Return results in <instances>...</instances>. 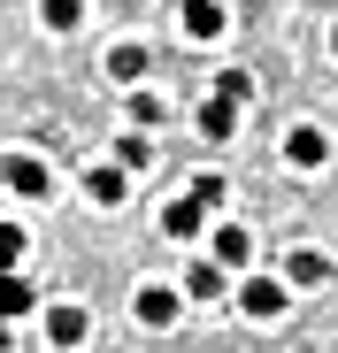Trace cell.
I'll list each match as a JSON object with an SVG mask.
<instances>
[{
    "label": "cell",
    "instance_id": "obj_1",
    "mask_svg": "<svg viewBox=\"0 0 338 353\" xmlns=\"http://www.w3.org/2000/svg\"><path fill=\"white\" fill-rule=\"evenodd\" d=\"M231 300H239V315H246V323H277V315L292 307V284H285V276H269V269H246Z\"/></svg>",
    "mask_w": 338,
    "mask_h": 353
},
{
    "label": "cell",
    "instance_id": "obj_2",
    "mask_svg": "<svg viewBox=\"0 0 338 353\" xmlns=\"http://www.w3.org/2000/svg\"><path fill=\"white\" fill-rule=\"evenodd\" d=\"M208 261H215L223 276H246V269H254V230H246V223H215V230H208Z\"/></svg>",
    "mask_w": 338,
    "mask_h": 353
},
{
    "label": "cell",
    "instance_id": "obj_3",
    "mask_svg": "<svg viewBox=\"0 0 338 353\" xmlns=\"http://www.w3.org/2000/svg\"><path fill=\"white\" fill-rule=\"evenodd\" d=\"M0 185H8L16 200H54V169L39 154H0Z\"/></svg>",
    "mask_w": 338,
    "mask_h": 353
},
{
    "label": "cell",
    "instance_id": "obj_4",
    "mask_svg": "<svg viewBox=\"0 0 338 353\" xmlns=\"http://www.w3.org/2000/svg\"><path fill=\"white\" fill-rule=\"evenodd\" d=\"M85 338H92V315H85L77 300H46V345H54V353H77Z\"/></svg>",
    "mask_w": 338,
    "mask_h": 353
},
{
    "label": "cell",
    "instance_id": "obj_5",
    "mask_svg": "<svg viewBox=\"0 0 338 353\" xmlns=\"http://www.w3.org/2000/svg\"><path fill=\"white\" fill-rule=\"evenodd\" d=\"M131 315H139L146 330H169V323L185 315V292H177V284H139V292H131Z\"/></svg>",
    "mask_w": 338,
    "mask_h": 353
},
{
    "label": "cell",
    "instance_id": "obj_6",
    "mask_svg": "<svg viewBox=\"0 0 338 353\" xmlns=\"http://www.w3.org/2000/svg\"><path fill=\"white\" fill-rule=\"evenodd\" d=\"M323 161H330V131H323V123H292V131H285V169L315 176Z\"/></svg>",
    "mask_w": 338,
    "mask_h": 353
},
{
    "label": "cell",
    "instance_id": "obj_7",
    "mask_svg": "<svg viewBox=\"0 0 338 353\" xmlns=\"http://www.w3.org/2000/svg\"><path fill=\"white\" fill-rule=\"evenodd\" d=\"M85 200H92V208H123V200H131V169L92 161V169H85Z\"/></svg>",
    "mask_w": 338,
    "mask_h": 353
},
{
    "label": "cell",
    "instance_id": "obj_8",
    "mask_svg": "<svg viewBox=\"0 0 338 353\" xmlns=\"http://www.w3.org/2000/svg\"><path fill=\"white\" fill-rule=\"evenodd\" d=\"M277 276H285L292 292H315V284L330 276V261H323L315 246H292V254H285V269H277Z\"/></svg>",
    "mask_w": 338,
    "mask_h": 353
},
{
    "label": "cell",
    "instance_id": "obj_9",
    "mask_svg": "<svg viewBox=\"0 0 338 353\" xmlns=\"http://www.w3.org/2000/svg\"><path fill=\"white\" fill-rule=\"evenodd\" d=\"M200 230H208V208L185 192V200H169L161 208V239H200Z\"/></svg>",
    "mask_w": 338,
    "mask_h": 353
},
{
    "label": "cell",
    "instance_id": "obj_10",
    "mask_svg": "<svg viewBox=\"0 0 338 353\" xmlns=\"http://www.w3.org/2000/svg\"><path fill=\"white\" fill-rule=\"evenodd\" d=\"M223 31H231L223 0H185V39H223Z\"/></svg>",
    "mask_w": 338,
    "mask_h": 353
},
{
    "label": "cell",
    "instance_id": "obj_11",
    "mask_svg": "<svg viewBox=\"0 0 338 353\" xmlns=\"http://www.w3.org/2000/svg\"><path fill=\"white\" fill-rule=\"evenodd\" d=\"M231 131H239V108L208 92V100H200V139H208V146H223V139H231Z\"/></svg>",
    "mask_w": 338,
    "mask_h": 353
},
{
    "label": "cell",
    "instance_id": "obj_12",
    "mask_svg": "<svg viewBox=\"0 0 338 353\" xmlns=\"http://www.w3.org/2000/svg\"><path fill=\"white\" fill-rule=\"evenodd\" d=\"M39 307V292L16 276V269H0V323H16V315H31Z\"/></svg>",
    "mask_w": 338,
    "mask_h": 353
},
{
    "label": "cell",
    "instance_id": "obj_13",
    "mask_svg": "<svg viewBox=\"0 0 338 353\" xmlns=\"http://www.w3.org/2000/svg\"><path fill=\"white\" fill-rule=\"evenodd\" d=\"M223 292H231V276H223L215 261H192L185 269V300H223Z\"/></svg>",
    "mask_w": 338,
    "mask_h": 353
},
{
    "label": "cell",
    "instance_id": "obj_14",
    "mask_svg": "<svg viewBox=\"0 0 338 353\" xmlns=\"http://www.w3.org/2000/svg\"><path fill=\"white\" fill-rule=\"evenodd\" d=\"M146 77V46H108V85H139Z\"/></svg>",
    "mask_w": 338,
    "mask_h": 353
},
{
    "label": "cell",
    "instance_id": "obj_15",
    "mask_svg": "<svg viewBox=\"0 0 338 353\" xmlns=\"http://www.w3.org/2000/svg\"><path fill=\"white\" fill-rule=\"evenodd\" d=\"M39 23L46 31H77L85 23V0H39Z\"/></svg>",
    "mask_w": 338,
    "mask_h": 353
},
{
    "label": "cell",
    "instance_id": "obj_16",
    "mask_svg": "<svg viewBox=\"0 0 338 353\" xmlns=\"http://www.w3.org/2000/svg\"><path fill=\"white\" fill-rule=\"evenodd\" d=\"M146 161H154L146 131H123V139H116V169H146Z\"/></svg>",
    "mask_w": 338,
    "mask_h": 353
},
{
    "label": "cell",
    "instance_id": "obj_17",
    "mask_svg": "<svg viewBox=\"0 0 338 353\" xmlns=\"http://www.w3.org/2000/svg\"><path fill=\"white\" fill-rule=\"evenodd\" d=\"M192 200H200V208L215 215L223 200H231V185H223V176H215V169H200V176H192Z\"/></svg>",
    "mask_w": 338,
    "mask_h": 353
},
{
    "label": "cell",
    "instance_id": "obj_18",
    "mask_svg": "<svg viewBox=\"0 0 338 353\" xmlns=\"http://www.w3.org/2000/svg\"><path fill=\"white\" fill-rule=\"evenodd\" d=\"M215 100L246 108V100H254V77H246V70H223V77H215Z\"/></svg>",
    "mask_w": 338,
    "mask_h": 353
},
{
    "label": "cell",
    "instance_id": "obj_19",
    "mask_svg": "<svg viewBox=\"0 0 338 353\" xmlns=\"http://www.w3.org/2000/svg\"><path fill=\"white\" fill-rule=\"evenodd\" d=\"M23 246H31V239H23V223H0V269H16Z\"/></svg>",
    "mask_w": 338,
    "mask_h": 353
},
{
    "label": "cell",
    "instance_id": "obj_20",
    "mask_svg": "<svg viewBox=\"0 0 338 353\" xmlns=\"http://www.w3.org/2000/svg\"><path fill=\"white\" fill-rule=\"evenodd\" d=\"M161 115H169V108H161V92H131V123H139V131H146V123H161Z\"/></svg>",
    "mask_w": 338,
    "mask_h": 353
}]
</instances>
